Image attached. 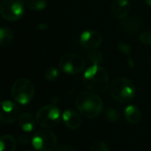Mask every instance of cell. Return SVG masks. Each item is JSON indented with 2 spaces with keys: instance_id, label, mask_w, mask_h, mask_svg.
Instances as JSON below:
<instances>
[{
  "instance_id": "6da1fadb",
  "label": "cell",
  "mask_w": 151,
  "mask_h": 151,
  "mask_svg": "<svg viewBox=\"0 0 151 151\" xmlns=\"http://www.w3.org/2000/svg\"><path fill=\"white\" fill-rule=\"evenodd\" d=\"M75 105L78 111L86 119L96 118L104 109V103L101 97L92 91H81L75 99Z\"/></svg>"
},
{
  "instance_id": "7a4b0ae2",
  "label": "cell",
  "mask_w": 151,
  "mask_h": 151,
  "mask_svg": "<svg viewBox=\"0 0 151 151\" xmlns=\"http://www.w3.org/2000/svg\"><path fill=\"white\" fill-rule=\"evenodd\" d=\"M85 87L94 93H104L109 89V75L104 68L97 64L90 65L84 73Z\"/></svg>"
},
{
  "instance_id": "3957f363",
  "label": "cell",
  "mask_w": 151,
  "mask_h": 151,
  "mask_svg": "<svg viewBox=\"0 0 151 151\" xmlns=\"http://www.w3.org/2000/svg\"><path fill=\"white\" fill-rule=\"evenodd\" d=\"M109 92L116 101L127 103L134 99L135 96V86L131 80L125 77H118L110 83Z\"/></svg>"
},
{
  "instance_id": "277c9868",
  "label": "cell",
  "mask_w": 151,
  "mask_h": 151,
  "mask_svg": "<svg viewBox=\"0 0 151 151\" xmlns=\"http://www.w3.org/2000/svg\"><path fill=\"white\" fill-rule=\"evenodd\" d=\"M11 96L16 103L21 105H26L30 103L35 96V86L30 80L27 78H19L12 84Z\"/></svg>"
},
{
  "instance_id": "5b68a950",
  "label": "cell",
  "mask_w": 151,
  "mask_h": 151,
  "mask_svg": "<svg viewBox=\"0 0 151 151\" xmlns=\"http://www.w3.org/2000/svg\"><path fill=\"white\" fill-rule=\"evenodd\" d=\"M35 119L40 127L46 129H51L59 124L61 113L56 105L49 104L42 107L37 111Z\"/></svg>"
},
{
  "instance_id": "8992f818",
  "label": "cell",
  "mask_w": 151,
  "mask_h": 151,
  "mask_svg": "<svg viewBox=\"0 0 151 151\" xmlns=\"http://www.w3.org/2000/svg\"><path fill=\"white\" fill-rule=\"evenodd\" d=\"M84 58L75 53H68L62 56L58 61L59 69L69 75H74L81 73L85 68Z\"/></svg>"
},
{
  "instance_id": "52a82bcc",
  "label": "cell",
  "mask_w": 151,
  "mask_h": 151,
  "mask_svg": "<svg viewBox=\"0 0 151 151\" xmlns=\"http://www.w3.org/2000/svg\"><path fill=\"white\" fill-rule=\"evenodd\" d=\"M25 10V3L22 0H2L0 3L1 16L8 21L19 19Z\"/></svg>"
},
{
  "instance_id": "ba28073f",
  "label": "cell",
  "mask_w": 151,
  "mask_h": 151,
  "mask_svg": "<svg viewBox=\"0 0 151 151\" xmlns=\"http://www.w3.org/2000/svg\"><path fill=\"white\" fill-rule=\"evenodd\" d=\"M57 143V136L49 130L38 131L32 138V145L36 151H54Z\"/></svg>"
},
{
  "instance_id": "9c48e42d",
  "label": "cell",
  "mask_w": 151,
  "mask_h": 151,
  "mask_svg": "<svg viewBox=\"0 0 151 151\" xmlns=\"http://www.w3.org/2000/svg\"><path fill=\"white\" fill-rule=\"evenodd\" d=\"M2 110L0 114V120L4 125H10L15 122L19 118V107L13 102L6 100L2 102Z\"/></svg>"
},
{
  "instance_id": "30bf717a",
  "label": "cell",
  "mask_w": 151,
  "mask_h": 151,
  "mask_svg": "<svg viewBox=\"0 0 151 151\" xmlns=\"http://www.w3.org/2000/svg\"><path fill=\"white\" fill-rule=\"evenodd\" d=\"M81 45L88 50H95L103 43V35L96 30H86L80 36Z\"/></svg>"
},
{
  "instance_id": "8fae6325",
  "label": "cell",
  "mask_w": 151,
  "mask_h": 151,
  "mask_svg": "<svg viewBox=\"0 0 151 151\" xmlns=\"http://www.w3.org/2000/svg\"><path fill=\"white\" fill-rule=\"evenodd\" d=\"M62 119L65 127L71 130H77L81 127L82 124L80 114H78L77 111L72 109H67L64 111V113L62 114Z\"/></svg>"
},
{
  "instance_id": "7c38bea8",
  "label": "cell",
  "mask_w": 151,
  "mask_h": 151,
  "mask_svg": "<svg viewBox=\"0 0 151 151\" xmlns=\"http://www.w3.org/2000/svg\"><path fill=\"white\" fill-rule=\"evenodd\" d=\"M131 11V4L128 0H114L111 4V12L114 17L123 19Z\"/></svg>"
},
{
  "instance_id": "4fadbf2b",
  "label": "cell",
  "mask_w": 151,
  "mask_h": 151,
  "mask_svg": "<svg viewBox=\"0 0 151 151\" xmlns=\"http://www.w3.org/2000/svg\"><path fill=\"white\" fill-rule=\"evenodd\" d=\"M124 115H125L126 120L132 125L138 124L142 119L141 111L139 110V108L137 106L133 105V104H130L126 107Z\"/></svg>"
},
{
  "instance_id": "5bb4252c",
  "label": "cell",
  "mask_w": 151,
  "mask_h": 151,
  "mask_svg": "<svg viewBox=\"0 0 151 151\" xmlns=\"http://www.w3.org/2000/svg\"><path fill=\"white\" fill-rule=\"evenodd\" d=\"M19 126L26 133H30L35 128V119L30 113H22L19 118Z\"/></svg>"
},
{
  "instance_id": "9a60e30c",
  "label": "cell",
  "mask_w": 151,
  "mask_h": 151,
  "mask_svg": "<svg viewBox=\"0 0 151 151\" xmlns=\"http://www.w3.org/2000/svg\"><path fill=\"white\" fill-rule=\"evenodd\" d=\"M142 20L135 17V16H132V17H127L125 19H122L121 21V26L123 27L124 29L127 30V31H131V32H135L138 31L141 27H142Z\"/></svg>"
},
{
  "instance_id": "2e32d148",
  "label": "cell",
  "mask_w": 151,
  "mask_h": 151,
  "mask_svg": "<svg viewBox=\"0 0 151 151\" xmlns=\"http://www.w3.org/2000/svg\"><path fill=\"white\" fill-rule=\"evenodd\" d=\"M16 140L11 134H4L0 140V151H15Z\"/></svg>"
},
{
  "instance_id": "e0dca14e",
  "label": "cell",
  "mask_w": 151,
  "mask_h": 151,
  "mask_svg": "<svg viewBox=\"0 0 151 151\" xmlns=\"http://www.w3.org/2000/svg\"><path fill=\"white\" fill-rule=\"evenodd\" d=\"M14 39V35L12 31L5 27H2L0 28V45L2 47H5L10 45Z\"/></svg>"
},
{
  "instance_id": "ac0fdd59",
  "label": "cell",
  "mask_w": 151,
  "mask_h": 151,
  "mask_svg": "<svg viewBox=\"0 0 151 151\" xmlns=\"http://www.w3.org/2000/svg\"><path fill=\"white\" fill-rule=\"evenodd\" d=\"M26 6L32 11H42L47 7V0H24Z\"/></svg>"
},
{
  "instance_id": "d6986e66",
  "label": "cell",
  "mask_w": 151,
  "mask_h": 151,
  "mask_svg": "<svg viewBox=\"0 0 151 151\" xmlns=\"http://www.w3.org/2000/svg\"><path fill=\"white\" fill-rule=\"evenodd\" d=\"M59 76V71L56 67H49L44 72V78L48 81H54Z\"/></svg>"
},
{
  "instance_id": "ffe728a7",
  "label": "cell",
  "mask_w": 151,
  "mask_h": 151,
  "mask_svg": "<svg viewBox=\"0 0 151 151\" xmlns=\"http://www.w3.org/2000/svg\"><path fill=\"white\" fill-rule=\"evenodd\" d=\"M89 151H110V149L105 142L97 141V142H95L94 143H92V145L90 146Z\"/></svg>"
},
{
  "instance_id": "44dd1931",
  "label": "cell",
  "mask_w": 151,
  "mask_h": 151,
  "mask_svg": "<svg viewBox=\"0 0 151 151\" xmlns=\"http://www.w3.org/2000/svg\"><path fill=\"white\" fill-rule=\"evenodd\" d=\"M105 117L110 122H116L119 119V112L113 109V108H109L106 112H105Z\"/></svg>"
},
{
  "instance_id": "7402d4cb",
  "label": "cell",
  "mask_w": 151,
  "mask_h": 151,
  "mask_svg": "<svg viewBox=\"0 0 151 151\" xmlns=\"http://www.w3.org/2000/svg\"><path fill=\"white\" fill-rule=\"evenodd\" d=\"M140 41L146 45H151V32L150 31H146L142 33L139 35Z\"/></svg>"
},
{
  "instance_id": "603a6c76",
  "label": "cell",
  "mask_w": 151,
  "mask_h": 151,
  "mask_svg": "<svg viewBox=\"0 0 151 151\" xmlns=\"http://www.w3.org/2000/svg\"><path fill=\"white\" fill-rule=\"evenodd\" d=\"M118 48H119V50L122 52V53H124L125 55H129L130 54V52H131V46L129 45V44H127V43H126V42H119V44H118Z\"/></svg>"
},
{
  "instance_id": "cb8c5ba5",
  "label": "cell",
  "mask_w": 151,
  "mask_h": 151,
  "mask_svg": "<svg viewBox=\"0 0 151 151\" xmlns=\"http://www.w3.org/2000/svg\"><path fill=\"white\" fill-rule=\"evenodd\" d=\"M90 58L92 59V65H95V64H99L103 58V55L100 51H93L92 54L90 55Z\"/></svg>"
},
{
  "instance_id": "d4e9b609",
  "label": "cell",
  "mask_w": 151,
  "mask_h": 151,
  "mask_svg": "<svg viewBox=\"0 0 151 151\" xmlns=\"http://www.w3.org/2000/svg\"><path fill=\"white\" fill-rule=\"evenodd\" d=\"M56 151H77L75 149H73V147L69 146V145H62L60 147H58Z\"/></svg>"
},
{
  "instance_id": "484cf974",
  "label": "cell",
  "mask_w": 151,
  "mask_h": 151,
  "mask_svg": "<svg viewBox=\"0 0 151 151\" xmlns=\"http://www.w3.org/2000/svg\"><path fill=\"white\" fill-rule=\"evenodd\" d=\"M38 28H39L40 30H45V29L48 28V25L45 24V23H41V24L38 25Z\"/></svg>"
},
{
  "instance_id": "4316f807",
  "label": "cell",
  "mask_w": 151,
  "mask_h": 151,
  "mask_svg": "<svg viewBox=\"0 0 151 151\" xmlns=\"http://www.w3.org/2000/svg\"><path fill=\"white\" fill-rule=\"evenodd\" d=\"M145 3H146L149 6H151V0H145Z\"/></svg>"
},
{
  "instance_id": "83f0119b",
  "label": "cell",
  "mask_w": 151,
  "mask_h": 151,
  "mask_svg": "<svg viewBox=\"0 0 151 151\" xmlns=\"http://www.w3.org/2000/svg\"><path fill=\"white\" fill-rule=\"evenodd\" d=\"M25 151H31V150H25Z\"/></svg>"
}]
</instances>
